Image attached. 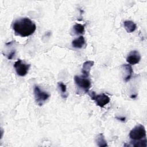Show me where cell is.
<instances>
[{"label":"cell","mask_w":147,"mask_h":147,"mask_svg":"<svg viewBox=\"0 0 147 147\" xmlns=\"http://www.w3.org/2000/svg\"><path fill=\"white\" fill-rule=\"evenodd\" d=\"M12 28L16 35L25 37L32 35L35 32L36 25L30 18L23 17L16 20Z\"/></svg>","instance_id":"obj_1"},{"label":"cell","mask_w":147,"mask_h":147,"mask_svg":"<svg viewBox=\"0 0 147 147\" xmlns=\"http://www.w3.org/2000/svg\"><path fill=\"white\" fill-rule=\"evenodd\" d=\"M129 137L132 140H140L146 137L145 127L141 124L136 125L129 133Z\"/></svg>","instance_id":"obj_2"},{"label":"cell","mask_w":147,"mask_h":147,"mask_svg":"<svg viewBox=\"0 0 147 147\" xmlns=\"http://www.w3.org/2000/svg\"><path fill=\"white\" fill-rule=\"evenodd\" d=\"M34 95L36 102L40 106H42L45 102L50 97L49 93L42 90L37 86H35L34 87Z\"/></svg>","instance_id":"obj_3"},{"label":"cell","mask_w":147,"mask_h":147,"mask_svg":"<svg viewBox=\"0 0 147 147\" xmlns=\"http://www.w3.org/2000/svg\"><path fill=\"white\" fill-rule=\"evenodd\" d=\"M74 80L76 84V86L83 90L85 92H88L91 86V81L90 80V79L88 78V77H85L84 76H75L74 77Z\"/></svg>","instance_id":"obj_4"},{"label":"cell","mask_w":147,"mask_h":147,"mask_svg":"<svg viewBox=\"0 0 147 147\" xmlns=\"http://www.w3.org/2000/svg\"><path fill=\"white\" fill-rule=\"evenodd\" d=\"M89 95L91 99L95 100L96 105L100 107H103L105 105L108 104L110 100L109 96L105 94L96 95L94 92L92 91L89 94Z\"/></svg>","instance_id":"obj_5"},{"label":"cell","mask_w":147,"mask_h":147,"mask_svg":"<svg viewBox=\"0 0 147 147\" xmlns=\"http://www.w3.org/2000/svg\"><path fill=\"white\" fill-rule=\"evenodd\" d=\"M14 67L18 75L20 76H25L30 68V64H28L21 59H18L14 64Z\"/></svg>","instance_id":"obj_6"},{"label":"cell","mask_w":147,"mask_h":147,"mask_svg":"<svg viewBox=\"0 0 147 147\" xmlns=\"http://www.w3.org/2000/svg\"><path fill=\"white\" fill-rule=\"evenodd\" d=\"M141 58V57L140 53L137 51L134 50L131 51L128 55L126 58V61L130 65H134L138 63Z\"/></svg>","instance_id":"obj_7"},{"label":"cell","mask_w":147,"mask_h":147,"mask_svg":"<svg viewBox=\"0 0 147 147\" xmlns=\"http://www.w3.org/2000/svg\"><path fill=\"white\" fill-rule=\"evenodd\" d=\"M94 62L93 61H86L83 64V67L82 69V72L84 76L88 77L90 75V71L91 67L94 65Z\"/></svg>","instance_id":"obj_8"},{"label":"cell","mask_w":147,"mask_h":147,"mask_svg":"<svg viewBox=\"0 0 147 147\" xmlns=\"http://www.w3.org/2000/svg\"><path fill=\"white\" fill-rule=\"evenodd\" d=\"M122 67L123 68L125 73L123 79L126 82H127L131 79L133 74V70L130 64H123L122 65Z\"/></svg>","instance_id":"obj_9"},{"label":"cell","mask_w":147,"mask_h":147,"mask_svg":"<svg viewBox=\"0 0 147 147\" xmlns=\"http://www.w3.org/2000/svg\"><path fill=\"white\" fill-rule=\"evenodd\" d=\"M86 44V41L83 36H80L72 41V45L75 48H82Z\"/></svg>","instance_id":"obj_10"},{"label":"cell","mask_w":147,"mask_h":147,"mask_svg":"<svg viewBox=\"0 0 147 147\" xmlns=\"http://www.w3.org/2000/svg\"><path fill=\"white\" fill-rule=\"evenodd\" d=\"M124 27L128 33H132L137 29L136 24L131 21H125L123 22Z\"/></svg>","instance_id":"obj_11"},{"label":"cell","mask_w":147,"mask_h":147,"mask_svg":"<svg viewBox=\"0 0 147 147\" xmlns=\"http://www.w3.org/2000/svg\"><path fill=\"white\" fill-rule=\"evenodd\" d=\"M146 137L140 140H132L130 142L131 146L135 147H146Z\"/></svg>","instance_id":"obj_12"},{"label":"cell","mask_w":147,"mask_h":147,"mask_svg":"<svg viewBox=\"0 0 147 147\" xmlns=\"http://www.w3.org/2000/svg\"><path fill=\"white\" fill-rule=\"evenodd\" d=\"M96 142L97 145L100 147L107 146V142L105 138V137L102 133H99L96 137Z\"/></svg>","instance_id":"obj_13"},{"label":"cell","mask_w":147,"mask_h":147,"mask_svg":"<svg viewBox=\"0 0 147 147\" xmlns=\"http://www.w3.org/2000/svg\"><path fill=\"white\" fill-rule=\"evenodd\" d=\"M73 30L76 34H83L84 33V26L80 24H75L73 26Z\"/></svg>","instance_id":"obj_14"},{"label":"cell","mask_w":147,"mask_h":147,"mask_svg":"<svg viewBox=\"0 0 147 147\" xmlns=\"http://www.w3.org/2000/svg\"><path fill=\"white\" fill-rule=\"evenodd\" d=\"M58 87L60 91L61 95L63 98H66L68 96V94L67 93V86L63 82H60L57 83Z\"/></svg>","instance_id":"obj_15"},{"label":"cell","mask_w":147,"mask_h":147,"mask_svg":"<svg viewBox=\"0 0 147 147\" xmlns=\"http://www.w3.org/2000/svg\"><path fill=\"white\" fill-rule=\"evenodd\" d=\"M117 119H118V120H120L121 121H125V117H116Z\"/></svg>","instance_id":"obj_16"}]
</instances>
